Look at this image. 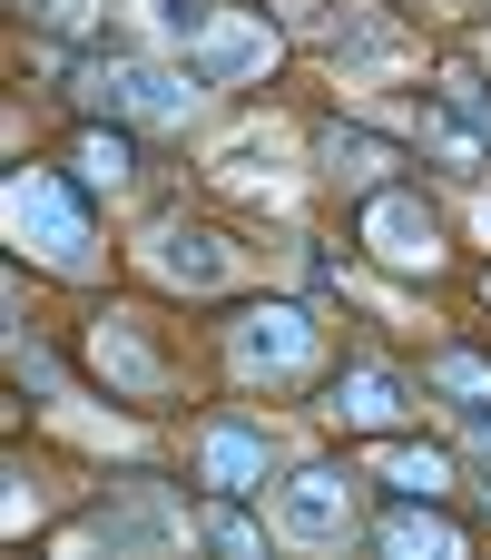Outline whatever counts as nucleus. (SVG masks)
<instances>
[{"label": "nucleus", "mask_w": 491, "mask_h": 560, "mask_svg": "<svg viewBox=\"0 0 491 560\" xmlns=\"http://www.w3.org/2000/svg\"><path fill=\"white\" fill-rule=\"evenodd\" d=\"M207 20H217V0H157V30H167L177 49H187V39L207 30Z\"/></svg>", "instance_id": "nucleus-21"}, {"label": "nucleus", "mask_w": 491, "mask_h": 560, "mask_svg": "<svg viewBox=\"0 0 491 560\" xmlns=\"http://www.w3.org/2000/svg\"><path fill=\"white\" fill-rule=\"evenodd\" d=\"M79 89H89L108 118H138V128H187V118H197V98H207V79H197V69H167V59H138V49L89 59V69H79Z\"/></svg>", "instance_id": "nucleus-1"}, {"label": "nucleus", "mask_w": 491, "mask_h": 560, "mask_svg": "<svg viewBox=\"0 0 491 560\" xmlns=\"http://www.w3.org/2000/svg\"><path fill=\"white\" fill-rule=\"evenodd\" d=\"M0 217H10V236H20L39 266H59V276H89V266H98V256H89V217L69 207V187H59V177L20 167V177L0 187Z\"/></svg>", "instance_id": "nucleus-2"}, {"label": "nucleus", "mask_w": 491, "mask_h": 560, "mask_svg": "<svg viewBox=\"0 0 491 560\" xmlns=\"http://www.w3.org/2000/svg\"><path fill=\"white\" fill-rule=\"evenodd\" d=\"M187 69L207 79V89H236V79H266L276 69V30L256 20V10H217L197 39H187Z\"/></svg>", "instance_id": "nucleus-6"}, {"label": "nucleus", "mask_w": 491, "mask_h": 560, "mask_svg": "<svg viewBox=\"0 0 491 560\" xmlns=\"http://www.w3.org/2000/svg\"><path fill=\"white\" fill-rule=\"evenodd\" d=\"M482 236H491V197H482Z\"/></svg>", "instance_id": "nucleus-22"}, {"label": "nucleus", "mask_w": 491, "mask_h": 560, "mask_svg": "<svg viewBox=\"0 0 491 560\" xmlns=\"http://www.w3.org/2000/svg\"><path fill=\"white\" fill-rule=\"evenodd\" d=\"M20 10H30L39 30H98V10H108V0H20Z\"/></svg>", "instance_id": "nucleus-20"}, {"label": "nucleus", "mask_w": 491, "mask_h": 560, "mask_svg": "<svg viewBox=\"0 0 491 560\" xmlns=\"http://www.w3.org/2000/svg\"><path fill=\"white\" fill-rule=\"evenodd\" d=\"M354 532V482L344 472H295L285 492H276V541H295V551H335Z\"/></svg>", "instance_id": "nucleus-5"}, {"label": "nucleus", "mask_w": 491, "mask_h": 560, "mask_svg": "<svg viewBox=\"0 0 491 560\" xmlns=\"http://www.w3.org/2000/svg\"><path fill=\"white\" fill-rule=\"evenodd\" d=\"M197 541H217V551H266V532H256V522L236 512V492H226V502H217V512L197 522Z\"/></svg>", "instance_id": "nucleus-18"}, {"label": "nucleus", "mask_w": 491, "mask_h": 560, "mask_svg": "<svg viewBox=\"0 0 491 560\" xmlns=\"http://www.w3.org/2000/svg\"><path fill=\"white\" fill-rule=\"evenodd\" d=\"M315 158H325V177H335V187H364V197H384V177H394V148H384L374 128H344V118L315 138Z\"/></svg>", "instance_id": "nucleus-11"}, {"label": "nucleus", "mask_w": 491, "mask_h": 560, "mask_svg": "<svg viewBox=\"0 0 491 560\" xmlns=\"http://www.w3.org/2000/svg\"><path fill=\"white\" fill-rule=\"evenodd\" d=\"M364 246H374L384 266H404V276H433V266H443V217H433L423 197L384 187V197H364Z\"/></svg>", "instance_id": "nucleus-7"}, {"label": "nucleus", "mask_w": 491, "mask_h": 560, "mask_svg": "<svg viewBox=\"0 0 491 560\" xmlns=\"http://www.w3.org/2000/svg\"><path fill=\"white\" fill-rule=\"evenodd\" d=\"M148 276L157 285H187V295H217V285H236V246L217 226L167 217V226H148Z\"/></svg>", "instance_id": "nucleus-8"}, {"label": "nucleus", "mask_w": 491, "mask_h": 560, "mask_svg": "<svg viewBox=\"0 0 491 560\" xmlns=\"http://www.w3.org/2000/svg\"><path fill=\"white\" fill-rule=\"evenodd\" d=\"M89 354H98V374H108L118 394H157V384H167V374H157V354L138 345V325H128V315H98V325H89Z\"/></svg>", "instance_id": "nucleus-12"}, {"label": "nucleus", "mask_w": 491, "mask_h": 560, "mask_svg": "<svg viewBox=\"0 0 491 560\" xmlns=\"http://www.w3.org/2000/svg\"><path fill=\"white\" fill-rule=\"evenodd\" d=\"M404 404H413V394H404V374H394V364H344V374L325 384V413H335V423H354V433H384Z\"/></svg>", "instance_id": "nucleus-10"}, {"label": "nucleus", "mask_w": 491, "mask_h": 560, "mask_svg": "<svg viewBox=\"0 0 491 560\" xmlns=\"http://www.w3.org/2000/svg\"><path fill=\"white\" fill-rule=\"evenodd\" d=\"M89 541H108V551H177V541H197V522L167 512V502H128V512H98Z\"/></svg>", "instance_id": "nucleus-13"}, {"label": "nucleus", "mask_w": 491, "mask_h": 560, "mask_svg": "<svg viewBox=\"0 0 491 560\" xmlns=\"http://www.w3.org/2000/svg\"><path fill=\"white\" fill-rule=\"evenodd\" d=\"M266 463H276V443H266L256 423H226V413H217V423L197 433V482H207V492H256Z\"/></svg>", "instance_id": "nucleus-9"}, {"label": "nucleus", "mask_w": 491, "mask_h": 560, "mask_svg": "<svg viewBox=\"0 0 491 560\" xmlns=\"http://www.w3.org/2000/svg\"><path fill=\"white\" fill-rule=\"evenodd\" d=\"M69 158H79V177H89V187H108V197L128 187V138H118V128H89Z\"/></svg>", "instance_id": "nucleus-16"}, {"label": "nucleus", "mask_w": 491, "mask_h": 560, "mask_svg": "<svg viewBox=\"0 0 491 560\" xmlns=\"http://www.w3.org/2000/svg\"><path fill=\"white\" fill-rule=\"evenodd\" d=\"M374 472H384L404 502H443V492H453V463H443L433 443H374Z\"/></svg>", "instance_id": "nucleus-15"}, {"label": "nucleus", "mask_w": 491, "mask_h": 560, "mask_svg": "<svg viewBox=\"0 0 491 560\" xmlns=\"http://www.w3.org/2000/svg\"><path fill=\"white\" fill-rule=\"evenodd\" d=\"M266 167H276V128H246V138L217 148V177H226V187H256Z\"/></svg>", "instance_id": "nucleus-17"}, {"label": "nucleus", "mask_w": 491, "mask_h": 560, "mask_svg": "<svg viewBox=\"0 0 491 560\" xmlns=\"http://www.w3.org/2000/svg\"><path fill=\"white\" fill-rule=\"evenodd\" d=\"M226 354H236L246 384H285V374L315 364V325H305V305H246L236 335H226Z\"/></svg>", "instance_id": "nucleus-3"}, {"label": "nucleus", "mask_w": 491, "mask_h": 560, "mask_svg": "<svg viewBox=\"0 0 491 560\" xmlns=\"http://www.w3.org/2000/svg\"><path fill=\"white\" fill-rule=\"evenodd\" d=\"M423 158H443V167H491V89H472L463 69L433 79V98H423Z\"/></svg>", "instance_id": "nucleus-4"}, {"label": "nucleus", "mask_w": 491, "mask_h": 560, "mask_svg": "<svg viewBox=\"0 0 491 560\" xmlns=\"http://www.w3.org/2000/svg\"><path fill=\"white\" fill-rule=\"evenodd\" d=\"M374 541H384L394 560H463V532H453L433 502H404V512H384V522H374Z\"/></svg>", "instance_id": "nucleus-14"}, {"label": "nucleus", "mask_w": 491, "mask_h": 560, "mask_svg": "<svg viewBox=\"0 0 491 560\" xmlns=\"http://www.w3.org/2000/svg\"><path fill=\"white\" fill-rule=\"evenodd\" d=\"M433 384L463 394V404H491V364L482 354H433Z\"/></svg>", "instance_id": "nucleus-19"}]
</instances>
